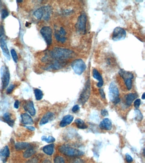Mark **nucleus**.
Returning a JSON list of instances; mask_svg holds the SVG:
<instances>
[{
  "label": "nucleus",
  "instance_id": "ea45409f",
  "mask_svg": "<svg viewBox=\"0 0 145 163\" xmlns=\"http://www.w3.org/2000/svg\"><path fill=\"white\" fill-rule=\"evenodd\" d=\"M4 29L3 26L0 25V38L2 37L3 35L4 34Z\"/></svg>",
  "mask_w": 145,
  "mask_h": 163
},
{
  "label": "nucleus",
  "instance_id": "9d476101",
  "mask_svg": "<svg viewBox=\"0 0 145 163\" xmlns=\"http://www.w3.org/2000/svg\"><path fill=\"white\" fill-rule=\"evenodd\" d=\"M40 33L48 45H50L52 42V29L50 27H43Z\"/></svg>",
  "mask_w": 145,
  "mask_h": 163
},
{
  "label": "nucleus",
  "instance_id": "b1692460",
  "mask_svg": "<svg viewBox=\"0 0 145 163\" xmlns=\"http://www.w3.org/2000/svg\"><path fill=\"white\" fill-rule=\"evenodd\" d=\"M138 95L136 93H130L126 95V102L128 106H131L133 102L135 99L138 98Z\"/></svg>",
  "mask_w": 145,
  "mask_h": 163
},
{
  "label": "nucleus",
  "instance_id": "a19ab883",
  "mask_svg": "<svg viewBox=\"0 0 145 163\" xmlns=\"http://www.w3.org/2000/svg\"><path fill=\"white\" fill-rule=\"evenodd\" d=\"M26 163H38V161L36 158H32V159L27 161Z\"/></svg>",
  "mask_w": 145,
  "mask_h": 163
},
{
  "label": "nucleus",
  "instance_id": "9b49d317",
  "mask_svg": "<svg viewBox=\"0 0 145 163\" xmlns=\"http://www.w3.org/2000/svg\"><path fill=\"white\" fill-rule=\"evenodd\" d=\"M126 31L124 29L120 27H117L113 31L112 39L115 41H121L126 38Z\"/></svg>",
  "mask_w": 145,
  "mask_h": 163
},
{
  "label": "nucleus",
  "instance_id": "72a5a7b5",
  "mask_svg": "<svg viewBox=\"0 0 145 163\" xmlns=\"http://www.w3.org/2000/svg\"><path fill=\"white\" fill-rule=\"evenodd\" d=\"M9 15V13L6 9H3L2 11L1 17L3 19H5Z\"/></svg>",
  "mask_w": 145,
  "mask_h": 163
},
{
  "label": "nucleus",
  "instance_id": "c9c22d12",
  "mask_svg": "<svg viewBox=\"0 0 145 163\" xmlns=\"http://www.w3.org/2000/svg\"><path fill=\"white\" fill-rule=\"evenodd\" d=\"M15 88V86L13 85H11L7 89V93L9 94H11L13 92V90Z\"/></svg>",
  "mask_w": 145,
  "mask_h": 163
},
{
  "label": "nucleus",
  "instance_id": "f8f14e48",
  "mask_svg": "<svg viewBox=\"0 0 145 163\" xmlns=\"http://www.w3.org/2000/svg\"><path fill=\"white\" fill-rule=\"evenodd\" d=\"M0 46L2 50L3 55L6 57L7 59L10 60V54H9V51L7 46L6 40L4 37H1L0 38Z\"/></svg>",
  "mask_w": 145,
  "mask_h": 163
},
{
  "label": "nucleus",
  "instance_id": "c85d7f7f",
  "mask_svg": "<svg viewBox=\"0 0 145 163\" xmlns=\"http://www.w3.org/2000/svg\"><path fill=\"white\" fill-rule=\"evenodd\" d=\"M41 140L43 141L46 142L48 143L54 142L55 141V139L52 136H49L46 137V136H44L41 137Z\"/></svg>",
  "mask_w": 145,
  "mask_h": 163
},
{
  "label": "nucleus",
  "instance_id": "6e6552de",
  "mask_svg": "<svg viewBox=\"0 0 145 163\" xmlns=\"http://www.w3.org/2000/svg\"><path fill=\"white\" fill-rule=\"evenodd\" d=\"M72 67L76 74L80 75L85 71L87 65L82 59H75L72 62Z\"/></svg>",
  "mask_w": 145,
  "mask_h": 163
},
{
  "label": "nucleus",
  "instance_id": "393cba45",
  "mask_svg": "<svg viewBox=\"0 0 145 163\" xmlns=\"http://www.w3.org/2000/svg\"><path fill=\"white\" fill-rule=\"evenodd\" d=\"M54 149V144H52L44 146L43 148V150L45 154L49 156H51L53 153Z\"/></svg>",
  "mask_w": 145,
  "mask_h": 163
},
{
  "label": "nucleus",
  "instance_id": "aec40b11",
  "mask_svg": "<svg viewBox=\"0 0 145 163\" xmlns=\"http://www.w3.org/2000/svg\"><path fill=\"white\" fill-rule=\"evenodd\" d=\"M3 119L4 122L7 124L10 127H13L14 126L15 122L11 117V114L7 113L3 115Z\"/></svg>",
  "mask_w": 145,
  "mask_h": 163
},
{
  "label": "nucleus",
  "instance_id": "c756f323",
  "mask_svg": "<svg viewBox=\"0 0 145 163\" xmlns=\"http://www.w3.org/2000/svg\"><path fill=\"white\" fill-rule=\"evenodd\" d=\"M54 36L57 41L61 42V43H64L66 39L65 37L60 35L58 32H55L54 33Z\"/></svg>",
  "mask_w": 145,
  "mask_h": 163
},
{
  "label": "nucleus",
  "instance_id": "7ed1b4c3",
  "mask_svg": "<svg viewBox=\"0 0 145 163\" xmlns=\"http://www.w3.org/2000/svg\"><path fill=\"white\" fill-rule=\"evenodd\" d=\"M51 14V7L49 6H46L41 7L36 10L34 12V15L38 19L41 20L44 19L46 21H48L50 19Z\"/></svg>",
  "mask_w": 145,
  "mask_h": 163
},
{
  "label": "nucleus",
  "instance_id": "4c0bfd02",
  "mask_svg": "<svg viewBox=\"0 0 145 163\" xmlns=\"http://www.w3.org/2000/svg\"><path fill=\"white\" fill-rule=\"evenodd\" d=\"M99 92H100V95H101V97L102 98L103 100H105V93H104V91L102 88H100L99 89Z\"/></svg>",
  "mask_w": 145,
  "mask_h": 163
},
{
  "label": "nucleus",
  "instance_id": "2eb2a0df",
  "mask_svg": "<svg viewBox=\"0 0 145 163\" xmlns=\"http://www.w3.org/2000/svg\"><path fill=\"white\" fill-rule=\"evenodd\" d=\"M24 109L28 112L32 116H34L36 114V110L34 107V103L32 101H29L23 106Z\"/></svg>",
  "mask_w": 145,
  "mask_h": 163
},
{
  "label": "nucleus",
  "instance_id": "ddd939ff",
  "mask_svg": "<svg viewBox=\"0 0 145 163\" xmlns=\"http://www.w3.org/2000/svg\"><path fill=\"white\" fill-rule=\"evenodd\" d=\"M99 127L103 130H110L112 128V122L109 119L105 118L100 123Z\"/></svg>",
  "mask_w": 145,
  "mask_h": 163
},
{
  "label": "nucleus",
  "instance_id": "cd10ccee",
  "mask_svg": "<svg viewBox=\"0 0 145 163\" xmlns=\"http://www.w3.org/2000/svg\"><path fill=\"white\" fill-rule=\"evenodd\" d=\"M34 94H35L36 99L37 100H40L43 97V93L41 90L39 89H36L34 90Z\"/></svg>",
  "mask_w": 145,
  "mask_h": 163
},
{
  "label": "nucleus",
  "instance_id": "6ab92c4d",
  "mask_svg": "<svg viewBox=\"0 0 145 163\" xmlns=\"http://www.w3.org/2000/svg\"><path fill=\"white\" fill-rule=\"evenodd\" d=\"M21 119L22 123L26 125L32 124H33V120L30 116L26 113L22 114L21 116Z\"/></svg>",
  "mask_w": 145,
  "mask_h": 163
},
{
  "label": "nucleus",
  "instance_id": "37998d69",
  "mask_svg": "<svg viewBox=\"0 0 145 163\" xmlns=\"http://www.w3.org/2000/svg\"><path fill=\"white\" fill-rule=\"evenodd\" d=\"M26 128L27 129L31 131H34L36 130V128L32 126H28V127H26Z\"/></svg>",
  "mask_w": 145,
  "mask_h": 163
},
{
  "label": "nucleus",
  "instance_id": "f03ea898",
  "mask_svg": "<svg viewBox=\"0 0 145 163\" xmlns=\"http://www.w3.org/2000/svg\"><path fill=\"white\" fill-rule=\"evenodd\" d=\"M59 151L60 153L68 156H83L84 154V152L82 151L66 145L60 146L59 148Z\"/></svg>",
  "mask_w": 145,
  "mask_h": 163
},
{
  "label": "nucleus",
  "instance_id": "c03bdc74",
  "mask_svg": "<svg viewBox=\"0 0 145 163\" xmlns=\"http://www.w3.org/2000/svg\"><path fill=\"white\" fill-rule=\"evenodd\" d=\"M42 163H52V162H51L50 160H48V159H46V160H44Z\"/></svg>",
  "mask_w": 145,
  "mask_h": 163
},
{
  "label": "nucleus",
  "instance_id": "423d86ee",
  "mask_svg": "<svg viewBox=\"0 0 145 163\" xmlns=\"http://www.w3.org/2000/svg\"><path fill=\"white\" fill-rule=\"evenodd\" d=\"M91 93V83L89 79L87 80L83 90L82 92L79 100V102L81 105H83L87 102Z\"/></svg>",
  "mask_w": 145,
  "mask_h": 163
},
{
  "label": "nucleus",
  "instance_id": "39448f33",
  "mask_svg": "<svg viewBox=\"0 0 145 163\" xmlns=\"http://www.w3.org/2000/svg\"><path fill=\"white\" fill-rule=\"evenodd\" d=\"M87 16L85 13H83L79 16L75 26L76 30L79 34L84 35L87 31Z\"/></svg>",
  "mask_w": 145,
  "mask_h": 163
},
{
  "label": "nucleus",
  "instance_id": "f3484780",
  "mask_svg": "<svg viewBox=\"0 0 145 163\" xmlns=\"http://www.w3.org/2000/svg\"><path fill=\"white\" fill-rule=\"evenodd\" d=\"M54 115L52 112H47L42 117L40 122V125H43L46 124L50 121L52 120L54 117Z\"/></svg>",
  "mask_w": 145,
  "mask_h": 163
},
{
  "label": "nucleus",
  "instance_id": "58836bf2",
  "mask_svg": "<svg viewBox=\"0 0 145 163\" xmlns=\"http://www.w3.org/2000/svg\"><path fill=\"white\" fill-rule=\"evenodd\" d=\"M101 114L103 116H107L109 115L108 111L105 109L102 110L101 111Z\"/></svg>",
  "mask_w": 145,
  "mask_h": 163
},
{
  "label": "nucleus",
  "instance_id": "7c9ffc66",
  "mask_svg": "<svg viewBox=\"0 0 145 163\" xmlns=\"http://www.w3.org/2000/svg\"><path fill=\"white\" fill-rule=\"evenodd\" d=\"M11 54L14 62L16 63H17L18 57H17V53L15 51V50L13 49L11 50Z\"/></svg>",
  "mask_w": 145,
  "mask_h": 163
},
{
  "label": "nucleus",
  "instance_id": "e433bc0d",
  "mask_svg": "<svg viewBox=\"0 0 145 163\" xmlns=\"http://www.w3.org/2000/svg\"><path fill=\"white\" fill-rule=\"evenodd\" d=\"M80 110V107L79 106V105H75L72 108V111L73 113H77Z\"/></svg>",
  "mask_w": 145,
  "mask_h": 163
},
{
  "label": "nucleus",
  "instance_id": "dca6fc26",
  "mask_svg": "<svg viewBox=\"0 0 145 163\" xmlns=\"http://www.w3.org/2000/svg\"><path fill=\"white\" fill-rule=\"evenodd\" d=\"M10 156V151L8 146H6L0 151V156L3 162L5 163L7 161V158Z\"/></svg>",
  "mask_w": 145,
  "mask_h": 163
},
{
  "label": "nucleus",
  "instance_id": "1a4fd4ad",
  "mask_svg": "<svg viewBox=\"0 0 145 163\" xmlns=\"http://www.w3.org/2000/svg\"><path fill=\"white\" fill-rule=\"evenodd\" d=\"M1 74L2 88L4 89L7 88L10 81V73L7 66H3L1 68Z\"/></svg>",
  "mask_w": 145,
  "mask_h": 163
},
{
  "label": "nucleus",
  "instance_id": "0eeeda50",
  "mask_svg": "<svg viewBox=\"0 0 145 163\" xmlns=\"http://www.w3.org/2000/svg\"><path fill=\"white\" fill-rule=\"evenodd\" d=\"M121 77L124 79L126 86L129 91L131 90L132 88V79L134 78V75L132 72L125 71L121 69L119 72Z\"/></svg>",
  "mask_w": 145,
  "mask_h": 163
},
{
  "label": "nucleus",
  "instance_id": "20e7f679",
  "mask_svg": "<svg viewBox=\"0 0 145 163\" xmlns=\"http://www.w3.org/2000/svg\"><path fill=\"white\" fill-rule=\"evenodd\" d=\"M109 98L111 101L115 105L120 102L118 87L113 82L110 83L109 87Z\"/></svg>",
  "mask_w": 145,
  "mask_h": 163
},
{
  "label": "nucleus",
  "instance_id": "473e14b6",
  "mask_svg": "<svg viewBox=\"0 0 145 163\" xmlns=\"http://www.w3.org/2000/svg\"><path fill=\"white\" fill-rule=\"evenodd\" d=\"M141 104V100L140 99H138L134 102V107L136 109L138 108Z\"/></svg>",
  "mask_w": 145,
  "mask_h": 163
},
{
  "label": "nucleus",
  "instance_id": "4468645a",
  "mask_svg": "<svg viewBox=\"0 0 145 163\" xmlns=\"http://www.w3.org/2000/svg\"><path fill=\"white\" fill-rule=\"evenodd\" d=\"M92 74H93V77L99 81V82L97 84V87L101 88L103 86L104 82H103L102 77L101 75V73L96 69L94 68L93 69V71H92Z\"/></svg>",
  "mask_w": 145,
  "mask_h": 163
},
{
  "label": "nucleus",
  "instance_id": "a211bd4d",
  "mask_svg": "<svg viewBox=\"0 0 145 163\" xmlns=\"http://www.w3.org/2000/svg\"><path fill=\"white\" fill-rule=\"evenodd\" d=\"M74 120V117L71 115H67L63 117V119L60 123L59 125L60 127L64 128L70 124Z\"/></svg>",
  "mask_w": 145,
  "mask_h": 163
},
{
  "label": "nucleus",
  "instance_id": "f704fd0d",
  "mask_svg": "<svg viewBox=\"0 0 145 163\" xmlns=\"http://www.w3.org/2000/svg\"><path fill=\"white\" fill-rule=\"evenodd\" d=\"M126 162L129 163H132L133 161V159L131 156L128 154H126Z\"/></svg>",
  "mask_w": 145,
  "mask_h": 163
},
{
  "label": "nucleus",
  "instance_id": "4be33fe9",
  "mask_svg": "<svg viewBox=\"0 0 145 163\" xmlns=\"http://www.w3.org/2000/svg\"><path fill=\"white\" fill-rule=\"evenodd\" d=\"M30 145L29 143L18 142L15 144V148L17 150H22L27 149Z\"/></svg>",
  "mask_w": 145,
  "mask_h": 163
},
{
  "label": "nucleus",
  "instance_id": "5701e85b",
  "mask_svg": "<svg viewBox=\"0 0 145 163\" xmlns=\"http://www.w3.org/2000/svg\"><path fill=\"white\" fill-rule=\"evenodd\" d=\"M63 65L64 64L60 62V61L55 60L54 62H53L52 64L50 65L46 68V70H58V69L62 68L63 67Z\"/></svg>",
  "mask_w": 145,
  "mask_h": 163
},
{
  "label": "nucleus",
  "instance_id": "a878e982",
  "mask_svg": "<svg viewBox=\"0 0 145 163\" xmlns=\"http://www.w3.org/2000/svg\"><path fill=\"white\" fill-rule=\"evenodd\" d=\"M77 128L80 129H85L88 128V126L85 122L81 119H77L75 121Z\"/></svg>",
  "mask_w": 145,
  "mask_h": 163
},
{
  "label": "nucleus",
  "instance_id": "2f4dec72",
  "mask_svg": "<svg viewBox=\"0 0 145 163\" xmlns=\"http://www.w3.org/2000/svg\"><path fill=\"white\" fill-rule=\"evenodd\" d=\"M54 163H65L64 159L60 156L56 157L54 159Z\"/></svg>",
  "mask_w": 145,
  "mask_h": 163
},
{
  "label": "nucleus",
  "instance_id": "49530a36",
  "mask_svg": "<svg viewBox=\"0 0 145 163\" xmlns=\"http://www.w3.org/2000/svg\"><path fill=\"white\" fill-rule=\"evenodd\" d=\"M17 2H22V1H17Z\"/></svg>",
  "mask_w": 145,
  "mask_h": 163
},
{
  "label": "nucleus",
  "instance_id": "412c9836",
  "mask_svg": "<svg viewBox=\"0 0 145 163\" xmlns=\"http://www.w3.org/2000/svg\"><path fill=\"white\" fill-rule=\"evenodd\" d=\"M36 148L34 146H30L23 152V156L25 158H28L33 156L36 152Z\"/></svg>",
  "mask_w": 145,
  "mask_h": 163
},
{
  "label": "nucleus",
  "instance_id": "bb28decb",
  "mask_svg": "<svg viewBox=\"0 0 145 163\" xmlns=\"http://www.w3.org/2000/svg\"><path fill=\"white\" fill-rule=\"evenodd\" d=\"M135 112V120L138 121L140 122L143 120V116L141 111L138 109H136L134 110Z\"/></svg>",
  "mask_w": 145,
  "mask_h": 163
},
{
  "label": "nucleus",
  "instance_id": "a18cd8bd",
  "mask_svg": "<svg viewBox=\"0 0 145 163\" xmlns=\"http://www.w3.org/2000/svg\"><path fill=\"white\" fill-rule=\"evenodd\" d=\"M142 99H143V100H145V93H144L143 94V95H142Z\"/></svg>",
  "mask_w": 145,
  "mask_h": 163
},
{
  "label": "nucleus",
  "instance_id": "f257e3e1",
  "mask_svg": "<svg viewBox=\"0 0 145 163\" xmlns=\"http://www.w3.org/2000/svg\"><path fill=\"white\" fill-rule=\"evenodd\" d=\"M51 57L55 60L61 61L71 58L74 55V52L68 49L54 48L50 52Z\"/></svg>",
  "mask_w": 145,
  "mask_h": 163
},
{
  "label": "nucleus",
  "instance_id": "79ce46f5",
  "mask_svg": "<svg viewBox=\"0 0 145 163\" xmlns=\"http://www.w3.org/2000/svg\"><path fill=\"white\" fill-rule=\"evenodd\" d=\"M19 105H20V102H19V101H16L14 103V108L16 109H18L19 108Z\"/></svg>",
  "mask_w": 145,
  "mask_h": 163
}]
</instances>
